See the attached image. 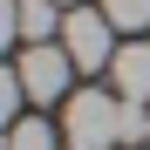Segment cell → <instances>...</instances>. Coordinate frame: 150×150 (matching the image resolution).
Segmentation results:
<instances>
[{
	"mask_svg": "<svg viewBox=\"0 0 150 150\" xmlns=\"http://www.w3.org/2000/svg\"><path fill=\"white\" fill-rule=\"evenodd\" d=\"M68 48H55V41H41V48H21V62H14V75H21V89H28V103H55V96H68Z\"/></svg>",
	"mask_w": 150,
	"mask_h": 150,
	"instance_id": "obj_2",
	"label": "cell"
},
{
	"mask_svg": "<svg viewBox=\"0 0 150 150\" xmlns=\"http://www.w3.org/2000/svg\"><path fill=\"white\" fill-rule=\"evenodd\" d=\"M68 143L75 150H116L123 143V96H103V89H82V96H68Z\"/></svg>",
	"mask_w": 150,
	"mask_h": 150,
	"instance_id": "obj_1",
	"label": "cell"
},
{
	"mask_svg": "<svg viewBox=\"0 0 150 150\" xmlns=\"http://www.w3.org/2000/svg\"><path fill=\"white\" fill-rule=\"evenodd\" d=\"M7 150H55V130L34 123V116H21L14 130H7Z\"/></svg>",
	"mask_w": 150,
	"mask_h": 150,
	"instance_id": "obj_6",
	"label": "cell"
},
{
	"mask_svg": "<svg viewBox=\"0 0 150 150\" xmlns=\"http://www.w3.org/2000/svg\"><path fill=\"white\" fill-rule=\"evenodd\" d=\"M62 7H68V0H62Z\"/></svg>",
	"mask_w": 150,
	"mask_h": 150,
	"instance_id": "obj_8",
	"label": "cell"
},
{
	"mask_svg": "<svg viewBox=\"0 0 150 150\" xmlns=\"http://www.w3.org/2000/svg\"><path fill=\"white\" fill-rule=\"evenodd\" d=\"M116 28H150V0H96Z\"/></svg>",
	"mask_w": 150,
	"mask_h": 150,
	"instance_id": "obj_7",
	"label": "cell"
},
{
	"mask_svg": "<svg viewBox=\"0 0 150 150\" xmlns=\"http://www.w3.org/2000/svg\"><path fill=\"white\" fill-rule=\"evenodd\" d=\"M109 75H116V96L150 103V41H123L116 62H109Z\"/></svg>",
	"mask_w": 150,
	"mask_h": 150,
	"instance_id": "obj_4",
	"label": "cell"
},
{
	"mask_svg": "<svg viewBox=\"0 0 150 150\" xmlns=\"http://www.w3.org/2000/svg\"><path fill=\"white\" fill-rule=\"evenodd\" d=\"M55 7L62 0H14V28H21V48H41V41H55Z\"/></svg>",
	"mask_w": 150,
	"mask_h": 150,
	"instance_id": "obj_5",
	"label": "cell"
},
{
	"mask_svg": "<svg viewBox=\"0 0 150 150\" xmlns=\"http://www.w3.org/2000/svg\"><path fill=\"white\" fill-rule=\"evenodd\" d=\"M109 28H116V21H109L103 7H75V14L62 21V48H68V62H75V68H103V62H116Z\"/></svg>",
	"mask_w": 150,
	"mask_h": 150,
	"instance_id": "obj_3",
	"label": "cell"
},
{
	"mask_svg": "<svg viewBox=\"0 0 150 150\" xmlns=\"http://www.w3.org/2000/svg\"><path fill=\"white\" fill-rule=\"evenodd\" d=\"M68 150H75V143H68Z\"/></svg>",
	"mask_w": 150,
	"mask_h": 150,
	"instance_id": "obj_9",
	"label": "cell"
}]
</instances>
